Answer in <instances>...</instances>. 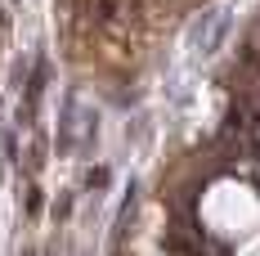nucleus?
Listing matches in <instances>:
<instances>
[{"label":"nucleus","instance_id":"f257e3e1","mask_svg":"<svg viewBox=\"0 0 260 256\" xmlns=\"http://www.w3.org/2000/svg\"><path fill=\"white\" fill-rule=\"evenodd\" d=\"M85 184H90V189H104V184H108V166H99V171H90V176H85Z\"/></svg>","mask_w":260,"mask_h":256}]
</instances>
